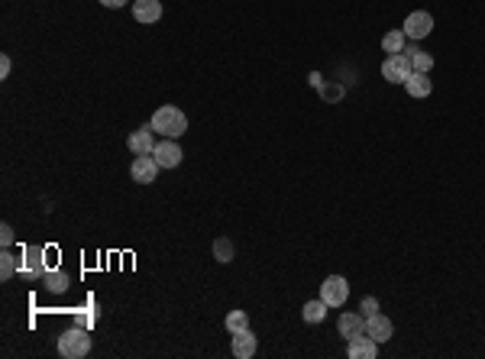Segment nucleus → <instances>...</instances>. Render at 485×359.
Instances as JSON below:
<instances>
[{"instance_id":"1","label":"nucleus","mask_w":485,"mask_h":359,"mask_svg":"<svg viewBox=\"0 0 485 359\" xmlns=\"http://www.w3.org/2000/svg\"><path fill=\"white\" fill-rule=\"evenodd\" d=\"M149 126L159 133V136H165V140H178V136L188 133V117H185V110H178L175 104H165L152 114Z\"/></svg>"},{"instance_id":"2","label":"nucleus","mask_w":485,"mask_h":359,"mask_svg":"<svg viewBox=\"0 0 485 359\" xmlns=\"http://www.w3.org/2000/svg\"><path fill=\"white\" fill-rule=\"evenodd\" d=\"M59 353L65 359H81L91 353V337L84 327H68V330L59 337Z\"/></svg>"},{"instance_id":"3","label":"nucleus","mask_w":485,"mask_h":359,"mask_svg":"<svg viewBox=\"0 0 485 359\" xmlns=\"http://www.w3.org/2000/svg\"><path fill=\"white\" fill-rule=\"evenodd\" d=\"M350 298V281L343 275H327L324 285H320V301L327 307H343Z\"/></svg>"},{"instance_id":"4","label":"nucleus","mask_w":485,"mask_h":359,"mask_svg":"<svg viewBox=\"0 0 485 359\" xmlns=\"http://www.w3.org/2000/svg\"><path fill=\"white\" fill-rule=\"evenodd\" d=\"M411 71H415V68H411V59H408L405 52L388 55V59L382 61V78H385L388 85H405Z\"/></svg>"},{"instance_id":"5","label":"nucleus","mask_w":485,"mask_h":359,"mask_svg":"<svg viewBox=\"0 0 485 359\" xmlns=\"http://www.w3.org/2000/svg\"><path fill=\"white\" fill-rule=\"evenodd\" d=\"M405 36L408 39H427V36L433 33V17L427 13V10H415V13H408L405 20Z\"/></svg>"},{"instance_id":"6","label":"nucleus","mask_w":485,"mask_h":359,"mask_svg":"<svg viewBox=\"0 0 485 359\" xmlns=\"http://www.w3.org/2000/svg\"><path fill=\"white\" fill-rule=\"evenodd\" d=\"M152 156H156L159 168H178V166H181V159H185V152H181L178 140H162V142H156Z\"/></svg>"},{"instance_id":"7","label":"nucleus","mask_w":485,"mask_h":359,"mask_svg":"<svg viewBox=\"0 0 485 359\" xmlns=\"http://www.w3.org/2000/svg\"><path fill=\"white\" fill-rule=\"evenodd\" d=\"M156 175H159V162H156V156H136L130 166V178L136 184H152L156 182Z\"/></svg>"},{"instance_id":"8","label":"nucleus","mask_w":485,"mask_h":359,"mask_svg":"<svg viewBox=\"0 0 485 359\" xmlns=\"http://www.w3.org/2000/svg\"><path fill=\"white\" fill-rule=\"evenodd\" d=\"M152 126L146 123V126H140L136 133H130L126 136V149L133 152V156H152V149H156V136H152Z\"/></svg>"},{"instance_id":"9","label":"nucleus","mask_w":485,"mask_h":359,"mask_svg":"<svg viewBox=\"0 0 485 359\" xmlns=\"http://www.w3.org/2000/svg\"><path fill=\"white\" fill-rule=\"evenodd\" d=\"M336 330H340V337L350 343L353 337L366 333V314H356V311H343V314H340V321H336Z\"/></svg>"},{"instance_id":"10","label":"nucleus","mask_w":485,"mask_h":359,"mask_svg":"<svg viewBox=\"0 0 485 359\" xmlns=\"http://www.w3.org/2000/svg\"><path fill=\"white\" fill-rule=\"evenodd\" d=\"M346 356H350V359H375V356H379V343L372 340L369 333H359V337H353V340H350V346H346Z\"/></svg>"},{"instance_id":"11","label":"nucleus","mask_w":485,"mask_h":359,"mask_svg":"<svg viewBox=\"0 0 485 359\" xmlns=\"http://www.w3.org/2000/svg\"><path fill=\"white\" fill-rule=\"evenodd\" d=\"M133 17H136V23H142V27H152V23L162 20V3L159 0H136V3H133Z\"/></svg>"},{"instance_id":"12","label":"nucleus","mask_w":485,"mask_h":359,"mask_svg":"<svg viewBox=\"0 0 485 359\" xmlns=\"http://www.w3.org/2000/svg\"><path fill=\"white\" fill-rule=\"evenodd\" d=\"M366 333H369L375 343H388L391 333H395V324H391L385 314H372V317H366Z\"/></svg>"},{"instance_id":"13","label":"nucleus","mask_w":485,"mask_h":359,"mask_svg":"<svg viewBox=\"0 0 485 359\" xmlns=\"http://www.w3.org/2000/svg\"><path fill=\"white\" fill-rule=\"evenodd\" d=\"M233 337V356L237 359H253L256 356V350H259V340L253 337V330H239V333H230Z\"/></svg>"},{"instance_id":"14","label":"nucleus","mask_w":485,"mask_h":359,"mask_svg":"<svg viewBox=\"0 0 485 359\" xmlns=\"http://www.w3.org/2000/svg\"><path fill=\"white\" fill-rule=\"evenodd\" d=\"M23 269H27L29 279H43L45 272H49L43 263V249H39V246H29L27 253H23Z\"/></svg>"},{"instance_id":"15","label":"nucleus","mask_w":485,"mask_h":359,"mask_svg":"<svg viewBox=\"0 0 485 359\" xmlns=\"http://www.w3.org/2000/svg\"><path fill=\"white\" fill-rule=\"evenodd\" d=\"M405 88H408V94H411V97H427L433 91V81L427 78L424 71H411L408 81H405Z\"/></svg>"},{"instance_id":"16","label":"nucleus","mask_w":485,"mask_h":359,"mask_svg":"<svg viewBox=\"0 0 485 359\" xmlns=\"http://www.w3.org/2000/svg\"><path fill=\"white\" fill-rule=\"evenodd\" d=\"M405 55L411 59V68H415V71H424V75H427V71L433 68V55L424 52V49H417V45H408Z\"/></svg>"},{"instance_id":"17","label":"nucleus","mask_w":485,"mask_h":359,"mask_svg":"<svg viewBox=\"0 0 485 359\" xmlns=\"http://www.w3.org/2000/svg\"><path fill=\"white\" fill-rule=\"evenodd\" d=\"M327 311H330V307L318 298V301H308V305L301 307V317H304V324H320L327 317Z\"/></svg>"},{"instance_id":"18","label":"nucleus","mask_w":485,"mask_h":359,"mask_svg":"<svg viewBox=\"0 0 485 359\" xmlns=\"http://www.w3.org/2000/svg\"><path fill=\"white\" fill-rule=\"evenodd\" d=\"M405 29H391V33L382 36V49H385L388 55H398V52H405Z\"/></svg>"},{"instance_id":"19","label":"nucleus","mask_w":485,"mask_h":359,"mask_svg":"<svg viewBox=\"0 0 485 359\" xmlns=\"http://www.w3.org/2000/svg\"><path fill=\"white\" fill-rule=\"evenodd\" d=\"M43 281H45V291H52V295H62V291L71 285V279L65 272H45Z\"/></svg>"},{"instance_id":"20","label":"nucleus","mask_w":485,"mask_h":359,"mask_svg":"<svg viewBox=\"0 0 485 359\" xmlns=\"http://www.w3.org/2000/svg\"><path fill=\"white\" fill-rule=\"evenodd\" d=\"M17 269H20V259L10 253V249H3V253H0V279H3V281L13 279V275H17Z\"/></svg>"},{"instance_id":"21","label":"nucleus","mask_w":485,"mask_h":359,"mask_svg":"<svg viewBox=\"0 0 485 359\" xmlns=\"http://www.w3.org/2000/svg\"><path fill=\"white\" fill-rule=\"evenodd\" d=\"M249 327V314L246 311H230L227 314V333H239Z\"/></svg>"},{"instance_id":"22","label":"nucleus","mask_w":485,"mask_h":359,"mask_svg":"<svg viewBox=\"0 0 485 359\" xmlns=\"http://www.w3.org/2000/svg\"><path fill=\"white\" fill-rule=\"evenodd\" d=\"M214 259L217 263H233V243L230 240H214Z\"/></svg>"},{"instance_id":"23","label":"nucleus","mask_w":485,"mask_h":359,"mask_svg":"<svg viewBox=\"0 0 485 359\" xmlns=\"http://www.w3.org/2000/svg\"><path fill=\"white\" fill-rule=\"evenodd\" d=\"M362 314H366V317H372V314H379V301H375V298H372V295H369V298H362Z\"/></svg>"},{"instance_id":"24","label":"nucleus","mask_w":485,"mask_h":359,"mask_svg":"<svg viewBox=\"0 0 485 359\" xmlns=\"http://www.w3.org/2000/svg\"><path fill=\"white\" fill-rule=\"evenodd\" d=\"M13 227H10V224H3V227H0V243H3V249H10V246H13Z\"/></svg>"},{"instance_id":"25","label":"nucleus","mask_w":485,"mask_h":359,"mask_svg":"<svg viewBox=\"0 0 485 359\" xmlns=\"http://www.w3.org/2000/svg\"><path fill=\"white\" fill-rule=\"evenodd\" d=\"M10 68H13L10 55H0V78H10Z\"/></svg>"},{"instance_id":"26","label":"nucleus","mask_w":485,"mask_h":359,"mask_svg":"<svg viewBox=\"0 0 485 359\" xmlns=\"http://www.w3.org/2000/svg\"><path fill=\"white\" fill-rule=\"evenodd\" d=\"M97 3H104L107 10H120V7L126 3V0H97Z\"/></svg>"},{"instance_id":"27","label":"nucleus","mask_w":485,"mask_h":359,"mask_svg":"<svg viewBox=\"0 0 485 359\" xmlns=\"http://www.w3.org/2000/svg\"><path fill=\"white\" fill-rule=\"evenodd\" d=\"M340 94H343V91H340V88H324V97H330V101H336V97H340Z\"/></svg>"}]
</instances>
